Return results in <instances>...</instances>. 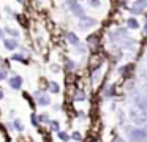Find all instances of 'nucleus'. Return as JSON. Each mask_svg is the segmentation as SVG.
<instances>
[{"label":"nucleus","instance_id":"obj_1","mask_svg":"<svg viewBox=\"0 0 147 142\" xmlns=\"http://www.w3.org/2000/svg\"><path fill=\"white\" fill-rule=\"evenodd\" d=\"M130 142H147V129L144 128H133L128 131Z\"/></svg>","mask_w":147,"mask_h":142},{"label":"nucleus","instance_id":"obj_2","mask_svg":"<svg viewBox=\"0 0 147 142\" xmlns=\"http://www.w3.org/2000/svg\"><path fill=\"white\" fill-rule=\"evenodd\" d=\"M35 96H36V104L41 107H46L51 104V96H49L46 92H35Z\"/></svg>","mask_w":147,"mask_h":142},{"label":"nucleus","instance_id":"obj_3","mask_svg":"<svg viewBox=\"0 0 147 142\" xmlns=\"http://www.w3.org/2000/svg\"><path fill=\"white\" fill-rule=\"evenodd\" d=\"M146 8H147V0H134V3L130 8V11L133 13V14H141Z\"/></svg>","mask_w":147,"mask_h":142},{"label":"nucleus","instance_id":"obj_4","mask_svg":"<svg viewBox=\"0 0 147 142\" xmlns=\"http://www.w3.org/2000/svg\"><path fill=\"white\" fill-rule=\"evenodd\" d=\"M22 84H24V79L21 77V76H11V77L8 79V85H10V88H13V90H21V88H22Z\"/></svg>","mask_w":147,"mask_h":142},{"label":"nucleus","instance_id":"obj_5","mask_svg":"<svg viewBox=\"0 0 147 142\" xmlns=\"http://www.w3.org/2000/svg\"><path fill=\"white\" fill-rule=\"evenodd\" d=\"M96 22H95V19H92V17H87V16H84V17H81V21H79V27L82 28V30H86V28H90V27H93Z\"/></svg>","mask_w":147,"mask_h":142},{"label":"nucleus","instance_id":"obj_6","mask_svg":"<svg viewBox=\"0 0 147 142\" xmlns=\"http://www.w3.org/2000/svg\"><path fill=\"white\" fill-rule=\"evenodd\" d=\"M3 46H5V49H8V50H14L19 44H18V41L14 40V38H7V40L3 41Z\"/></svg>","mask_w":147,"mask_h":142},{"label":"nucleus","instance_id":"obj_7","mask_svg":"<svg viewBox=\"0 0 147 142\" xmlns=\"http://www.w3.org/2000/svg\"><path fill=\"white\" fill-rule=\"evenodd\" d=\"M48 92L49 93H54V95L60 93V85H59V82H55V81L48 82Z\"/></svg>","mask_w":147,"mask_h":142},{"label":"nucleus","instance_id":"obj_8","mask_svg":"<svg viewBox=\"0 0 147 142\" xmlns=\"http://www.w3.org/2000/svg\"><path fill=\"white\" fill-rule=\"evenodd\" d=\"M48 126H49V129H51L52 133H59V131H60V122H59V120H55V118L49 120Z\"/></svg>","mask_w":147,"mask_h":142},{"label":"nucleus","instance_id":"obj_9","mask_svg":"<svg viewBox=\"0 0 147 142\" xmlns=\"http://www.w3.org/2000/svg\"><path fill=\"white\" fill-rule=\"evenodd\" d=\"M70 8H71V11H73L76 16H79V17H84V11L81 9V6L78 5L76 2H70Z\"/></svg>","mask_w":147,"mask_h":142},{"label":"nucleus","instance_id":"obj_10","mask_svg":"<svg viewBox=\"0 0 147 142\" xmlns=\"http://www.w3.org/2000/svg\"><path fill=\"white\" fill-rule=\"evenodd\" d=\"M55 134H57V139L60 142H68V141H70V134H68L67 131H63V129H60V131L55 133Z\"/></svg>","mask_w":147,"mask_h":142},{"label":"nucleus","instance_id":"obj_11","mask_svg":"<svg viewBox=\"0 0 147 142\" xmlns=\"http://www.w3.org/2000/svg\"><path fill=\"white\" fill-rule=\"evenodd\" d=\"M127 25H128V28H131V30H136V28H139V22H138V19H134V17H130L127 21Z\"/></svg>","mask_w":147,"mask_h":142},{"label":"nucleus","instance_id":"obj_12","mask_svg":"<svg viewBox=\"0 0 147 142\" xmlns=\"http://www.w3.org/2000/svg\"><path fill=\"white\" fill-rule=\"evenodd\" d=\"M86 98H87L86 92H82V90H78L76 93H74L73 100H74V101H86Z\"/></svg>","mask_w":147,"mask_h":142},{"label":"nucleus","instance_id":"obj_13","mask_svg":"<svg viewBox=\"0 0 147 142\" xmlns=\"http://www.w3.org/2000/svg\"><path fill=\"white\" fill-rule=\"evenodd\" d=\"M70 139H71V141H74V142H82V134H81V131H78V129H76V131H73L70 134Z\"/></svg>","mask_w":147,"mask_h":142},{"label":"nucleus","instance_id":"obj_14","mask_svg":"<svg viewBox=\"0 0 147 142\" xmlns=\"http://www.w3.org/2000/svg\"><path fill=\"white\" fill-rule=\"evenodd\" d=\"M13 128L16 129V131L22 133V131H24V123L21 122L19 118H14V120H13Z\"/></svg>","mask_w":147,"mask_h":142},{"label":"nucleus","instance_id":"obj_15","mask_svg":"<svg viewBox=\"0 0 147 142\" xmlns=\"http://www.w3.org/2000/svg\"><path fill=\"white\" fill-rule=\"evenodd\" d=\"M67 38H68V41H70L73 46H79V38H78L74 33H71V32H70V33L67 35Z\"/></svg>","mask_w":147,"mask_h":142},{"label":"nucleus","instance_id":"obj_16","mask_svg":"<svg viewBox=\"0 0 147 142\" xmlns=\"http://www.w3.org/2000/svg\"><path fill=\"white\" fill-rule=\"evenodd\" d=\"M30 123H32V125L35 126V128H38V126L41 125V123H40V118H38V115H36L35 112H33L32 115H30Z\"/></svg>","mask_w":147,"mask_h":142},{"label":"nucleus","instance_id":"obj_17","mask_svg":"<svg viewBox=\"0 0 147 142\" xmlns=\"http://www.w3.org/2000/svg\"><path fill=\"white\" fill-rule=\"evenodd\" d=\"M114 95H115V87H114V85H111V87L106 88V93H105L106 98H112Z\"/></svg>","mask_w":147,"mask_h":142},{"label":"nucleus","instance_id":"obj_18","mask_svg":"<svg viewBox=\"0 0 147 142\" xmlns=\"http://www.w3.org/2000/svg\"><path fill=\"white\" fill-rule=\"evenodd\" d=\"M11 59H13V60H16V62H22V63H27V62H29V60H27L26 57L22 55V54H14V55L11 57Z\"/></svg>","mask_w":147,"mask_h":142},{"label":"nucleus","instance_id":"obj_19","mask_svg":"<svg viewBox=\"0 0 147 142\" xmlns=\"http://www.w3.org/2000/svg\"><path fill=\"white\" fill-rule=\"evenodd\" d=\"M38 118H40V123H49V120H51L48 114H40Z\"/></svg>","mask_w":147,"mask_h":142},{"label":"nucleus","instance_id":"obj_20","mask_svg":"<svg viewBox=\"0 0 147 142\" xmlns=\"http://www.w3.org/2000/svg\"><path fill=\"white\" fill-rule=\"evenodd\" d=\"M7 33H10L11 36H18V35H19L16 30H13V28H7Z\"/></svg>","mask_w":147,"mask_h":142},{"label":"nucleus","instance_id":"obj_21","mask_svg":"<svg viewBox=\"0 0 147 142\" xmlns=\"http://www.w3.org/2000/svg\"><path fill=\"white\" fill-rule=\"evenodd\" d=\"M3 79H7V73H5V71H0V82L3 81Z\"/></svg>","mask_w":147,"mask_h":142},{"label":"nucleus","instance_id":"obj_22","mask_svg":"<svg viewBox=\"0 0 147 142\" xmlns=\"http://www.w3.org/2000/svg\"><path fill=\"white\" fill-rule=\"evenodd\" d=\"M86 117V112H82V110H78V118H84Z\"/></svg>","mask_w":147,"mask_h":142},{"label":"nucleus","instance_id":"obj_23","mask_svg":"<svg viewBox=\"0 0 147 142\" xmlns=\"http://www.w3.org/2000/svg\"><path fill=\"white\" fill-rule=\"evenodd\" d=\"M90 5H92V6H98L100 2H98V0H90Z\"/></svg>","mask_w":147,"mask_h":142},{"label":"nucleus","instance_id":"obj_24","mask_svg":"<svg viewBox=\"0 0 147 142\" xmlns=\"http://www.w3.org/2000/svg\"><path fill=\"white\" fill-rule=\"evenodd\" d=\"M3 96H5V93H3V90H2V88H0V101L3 100Z\"/></svg>","mask_w":147,"mask_h":142},{"label":"nucleus","instance_id":"obj_25","mask_svg":"<svg viewBox=\"0 0 147 142\" xmlns=\"http://www.w3.org/2000/svg\"><path fill=\"white\" fill-rule=\"evenodd\" d=\"M117 142H125V141H123V139H117Z\"/></svg>","mask_w":147,"mask_h":142},{"label":"nucleus","instance_id":"obj_26","mask_svg":"<svg viewBox=\"0 0 147 142\" xmlns=\"http://www.w3.org/2000/svg\"><path fill=\"white\" fill-rule=\"evenodd\" d=\"M146 33H147V21H146Z\"/></svg>","mask_w":147,"mask_h":142},{"label":"nucleus","instance_id":"obj_27","mask_svg":"<svg viewBox=\"0 0 147 142\" xmlns=\"http://www.w3.org/2000/svg\"><path fill=\"white\" fill-rule=\"evenodd\" d=\"M0 36H2V32H0Z\"/></svg>","mask_w":147,"mask_h":142}]
</instances>
